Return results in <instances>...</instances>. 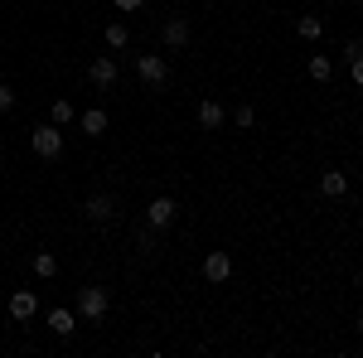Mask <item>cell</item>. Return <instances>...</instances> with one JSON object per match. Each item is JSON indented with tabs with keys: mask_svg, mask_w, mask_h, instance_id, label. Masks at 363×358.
I'll return each instance as SVG.
<instances>
[{
	"mask_svg": "<svg viewBox=\"0 0 363 358\" xmlns=\"http://www.w3.org/2000/svg\"><path fill=\"white\" fill-rule=\"evenodd\" d=\"M87 83L102 87V92H112V87H116V58L112 54H97L92 63H87Z\"/></svg>",
	"mask_w": 363,
	"mask_h": 358,
	"instance_id": "cell-6",
	"label": "cell"
},
{
	"mask_svg": "<svg viewBox=\"0 0 363 358\" xmlns=\"http://www.w3.org/2000/svg\"><path fill=\"white\" fill-rule=\"evenodd\" d=\"M349 78H354V87H363V54L349 58Z\"/></svg>",
	"mask_w": 363,
	"mask_h": 358,
	"instance_id": "cell-20",
	"label": "cell"
},
{
	"mask_svg": "<svg viewBox=\"0 0 363 358\" xmlns=\"http://www.w3.org/2000/svg\"><path fill=\"white\" fill-rule=\"evenodd\" d=\"M223 121H228L223 102H213V97H203V102H199V126H203V131H223Z\"/></svg>",
	"mask_w": 363,
	"mask_h": 358,
	"instance_id": "cell-9",
	"label": "cell"
},
{
	"mask_svg": "<svg viewBox=\"0 0 363 358\" xmlns=\"http://www.w3.org/2000/svg\"><path fill=\"white\" fill-rule=\"evenodd\" d=\"M29 267H34V276H39V281H54V276H58V257H54V252H44V247H39Z\"/></svg>",
	"mask_w": 363,
	"mask_h": 358,
	"instance_id": "cell-14",
	"label": "cell"
},
{
	"mask_svg": "<svg viewBox=\"0 0 363 358\" xmlns=\"http://www.w3.org/2000/svg\"><path fill=\"white\" fill-rule=\"evenodd\" d=\"M359 296H363V272H359Z\"/></svg>",
	"mask_w": 363,
	"mask_h": 358,
	"instance_id": "cell-25",
	"label": "cell"
},
{
	"mask_svg": "<svg viewBox=\"0 0 363 358\" xmlns=\"http://www.w3.org/2000/svg\"><path fill=\"white\" fill-rule=\"evenodd\" d=\"M83 213H87V223H112L116 218V198L112 194H87Z\"/></svg>",
	"mask_w": 363,
	"mask_h": 358,
	"instance_id": "cell-8",
	"label": "cell"
},
{
	"mask_svg": "<svg viewBox=\"0 0 363 358\" xmlns=\"http://www.w3.org/2000/svg\"><path fill=\"white\" fill-rule=\"evenodd\" d=\"M296 34H301L306 44H315V39L325 34V20H320V15H301V20H296Z\"/></svg>",
	"mask_w": 363,
	"mask_h": 358,
	"instance_id": "cell-15",
	"label": "cell"
},
{
	"mask_svg": "<svg viewBox=\"0 0 363 358\" xmlns=\"http://www.w3.org/2000/svg\"><path fill=\"white\" fill-rule=\"evenodd\" d=\"M116 10H121V15H136V10H140V0H116Z\"/></svg>",
	"mask_w": 363,
	"mask_h": 358,
	"instance_id": "cell-22",
	"label": "cell"
},
{
	"mask_svg": "<svg viewBox=\"0 0 363 358\" xmlns=\"http://www.w3.org/2000/svg\"><path fill=\"white\" fill-rule=\"evenodd\" d=\"M354 330H359V334H363V315H359V320H354Z\"/></svg>",
	"mask_w": 363,
	"mask_h": 358,
	"instance_id": "cell-24",
	"label": "cell"
},
{
	"mask_svg": "<svg viewBox=\"0 0 363 358\" xmlns=\"http://www.w3.org/2000/svg\"><path fill=\"white\" fill-rule=\"evenodd\" d=\"M10 315H15V320H34V315H39V296H34V291H15V296H10Z\"/></svg>",
	"mask_w": 363,
	"mask_h": 358,
	"instance_id": "cell-12",
	"label": "cell"
},
{
	"mask_svg": "<svg viewBox=\"0 0 363 358\" xmlns=\"http://www.w3.org/2000/svg\"><path fill=\"white\" fill-rule=\"evenodd\" d=\"M233 126H242V131H247V126H257V111H252L247 102H242V107H233Z\"/></svg>",
	"mask_w": 363,
	"mask_h": 358,
	"instance_id": "cell-19",
	"label": "cell"
},
{
	"mask_svg": "<svg viewBox=\"0 0 363 358\" xmlns=\"http://www.w3.org/2000/svg\"><path fill=\"white\" fill-rule=\"evenodd\" d=\"M160 39H165V49H189V39H194L189 15H169L165 25H160Z\"/></svg>",
	"mask_w": 363,
	"mask_h": 358,
	"instance_id": "cell-5",
	"label": "cell"
},
{
	"mask_svg": "<svg viewBox=\"0 0 363 358\" xmlns=\"http://www.w3.org/2000/svg\"><path fill=\"white\" fill-rule=\"evenodd\" d=\"M10 107H15V92H10V87L0 83V111H10Z\"/></svg>",
	"mask_w": 363,
	"mask_h": 358,
	"instance_id": "cell-21",
	"label": "cell"
},
{
	"mask_svg": "<svg viewBox=\"0 0 363 358\" xmlns=\"http://www.w3.org/2000/svg\"><path fill=\"white\" fill-rule=\"evenodd\" d=\"M203 281H208V286L233 281V257H228V252H208V257H203Z\"/></svg>",
	"mask_w": 363,
	"mask_h": 358,
	"instance_id": "cell-7",
	"label": "cell"
},
{
	"mask_svg": "<svg viewBox=\"0 0 363 358\" xmlns=\"http://www.w3.org/2000/svg\"><path fill=\"white\" fill-rule=\"evenodd\" d=\"M49 330H54L58 339H68V334L78 330V315H73L68 305H58V310H49Z\"/></svg>",
	"mask_w": 363,
	"mask_h": 358,
	"instance_id": "cell-13",
	"label": "cell"
},
{
	"mask_svg": "<svg viewBox=\"0 0 363 358\" xmlns=\"http://www.w3.org/2000/svg\"><path fill=\"white\" fill-rule=\"evenodd\" d=\"M136 78H140L145 87H165V83H169V63H165L160 54H140V58H136Z\"/></svg>",
	"mask_w": 363,
	"mask_h": 358,
	"instance_id": "cell-4",
	"label": "cell"
},
{
	"mask_svg": "<svg viewBox=\"0 0 363 358\" xmlns=\"http://www.w3.org/2000/svg\"><path fill=\"white\" fill-rule=\"evenodd\" d=\"M29 150H34L39 160H58V155H63V131H58L54 121H49V126H34V131H29Z\"/></svg>",
	"mask_w": 363,
	"mask_h": 358,
	"instance_id": "cell-2",
	"label": "cell"
},
{
	"mask_svg": "<svg viewBox=\"0 0 363 358\" xmlns=\"http://www.w3.org/2000/svg\"><path fill=\"white\" fill-rule=\"evenodd\" d=\"M107 305H112V296H107V286H78V320H87V325H97V320L107 315Z\"/></svg>",
	"mask_w": 363,
	"mask_h": 358,
	"instance_id": "cell-1",
	"label": "cell"
},
{
	"mask_svg": "<svg viewBox=\"0 0 363 358\" xmlns=\"http://www.w3.org/2000/svg\"><path fill=\"white\" fill-rule=\"evenodd\" d=\"M73 116H78V111H73V102H68V97H58L54 107H49V121H54V126H68Z\"/></svg>",
	"mask_w": 363,
	"mask_h": 358,
	"instance_id": "cell-18",
	"label": "cell"
},
{
	"mask_svg": "<svg viewBox=\"0 0 363 358\" xmlns=\"http://www.w3.org/2000/svg\"><path fill=\"white\" fill-rule=\"evenodd\" d=\"M174 218H179V203H174L169 194H155V198L145 203V223H150L155 233H165V228H169Z\"/></svg>",
	"mask_w": 363,
	"mask_h": 358,
	"instance_id": "cell-3",
	"label": "cell"
},
{
	"mask_svg": "<svg viewBox=\"0 0 363 358\" xmlns=\"http://www.w3.org/2000/svg\"><path fill=\"white\" fill-rule=\"evenodd\" d=\"M335 78V63L325 54H310V83H330Z\"/></svg>",
	"mask_w": 363,
	"mask_h": 358,
	"instance_id": "cell-17",
	"label": "cell"
},
{
	"mask_svg": "<svg viewBox=\"0 0 363 358\" xmlns=\"http://www.w3.org/2000/svg\"><path fill=\"white\" fill-rule=\"evenodd\" d=\"M320 194H325V198H344V194H349V174H344V169H325V174H320Z\"/></svg>",
	"mask_w": 363,
	"mask_h": 358,
	"instance_id": "cell-11",
	"label": "cell"
},
{
	"mask_svg": "<svg viewBox=\"0 0 363 358\" xmlns=\"http://www.w3.org/2000/svg\"><path fill=\"white\" fill-rule=\"evenodd\" d=\"M78 126H83V136H92V140H97V136H107V126H112V116H107L102 107H87L83 116H78Z\"/></svg>",
	"mask_w": 363,
	"mask_h": 358,
	"instance_id": "cell-10",
	"label": "cell"
},
{
	"mask_svg": "<svg viewBox=\"0 0 363 358\" xmlns=\"http://www.w3.org/2000/svg\"><path fill=\"white\" fill-rule=\"evenodd\" d=\"M102 39H107V49H126L131 44V29L121 25V20H112V25L102 29Z\"/></svg>",
	"mask_w": 363,
	"mask_h": 358,
	"instance_id": "cell-16",
	"label": "cell"
},
{
	"mask_svg": "<svg viewBox=\"0 0 363 358\" xmlns=\"http://www.w3.org/2000/svg\"><path fill=\"white\" fill-rule=\"evenodd\" d=\"M344 54H349V58H359V54H363V39H349V44H344Z\"/></svg>",
	"mask_w": 363,
	"mask_h": 358,
	"instance_id": "cell-23",
	"label": "cell"
}]
</instances>
